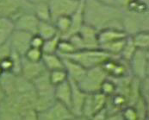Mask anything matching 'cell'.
I'll return each mask as SVG.
<instances>
[{
  "mask_svg": "<svg viewBox=\"0 0 149 120\" xmlns=\"http://www.w3.org/2000/svg\"><path fill=\"white\" fill-rule=\"evenodd\" d=\"M121 112L124 120H138L136 110L133 105L124 106L121 110Z\"/></svg>",
  "mask_w": 149,
  "mask_h": 120,
  "instance_id": "obj_28",
  "label": "cell"
},
{
  "mask_svg": "<svg viewBox=\"0 0 149 120\" xmlns=\"http://www.w3.org/2000/svg\"><path fill=\"white\" fill-rule=\"evenodd\" d=\"M128 67L133 76L140 80L148 77V49L137 48L128 61Z\"/></svg>",
  "mask_w": 149,
  "mask_h": 120,
  "instance_id": "obj_4",
  "label": "cell"
},
{
  "mask_svg": "<svg viewBox=\"0 0 149 120\" xmlns=\"http://www.w3.org/2000/svg\"><path fill=\"white\" fill-rule=\"evenodd\" d=\"M62 59L64 62L65 70L66 71L69 79L74 80L75 82H79L85 77L87 69H85L84 67L72 59L66 57H62Z\"/></svg>",
  "mask_w": 149,
  "mask_h": 120,
  "instance_id": "obj_12",
  "label": "cell"
},
{
  "mask_svg": "<svg viewBox=\"0 0 149 120\" xmlns=\"http://www.w3.org/2000/svg\"><path fill=\"white\" fill-rule=\"evenodd\" d=\"M136 48L139 49H148L149 48V33L148 30H141L130 35Z\"/></svg>",
  "mask_w": 149,
  "mask_h": 120,
  "instance_id": "obj_20",
  "label": "cell"
},
{
  "mask_svg": "<svg viewBox=\"0 0 149 120\" xmlns=\"http://www.w3.org/2000/svg\"><path fill=\"white\" fill-rule=\"evenodd\" d=\"M123 9L116 4L98 0H85L84 22L97 30L106 28L123 29Z\"/></svg>",
  "mask_w": 149,
  "mask_h": 120,
  "instance_id": "obj_1",
  "label": "cell"
},
{
  "mask_svg": "<svg viewBox=\"0 0 149 120\" xmlns=\"http://www.w3.org/2000/svg\"><path fill=\"white\" fill-rule=\"evenodd\" d=\"M98 1L105 3V4H116V0H98Z\"/></svg>",
  "mask_w": 149,
  "mask_h": 120,
  "instance_id": "obj_32",
  "label": "cell"
},
{
  "mask_svg": "<svg viewBox=\"0 0 149 120\" xmlns=\"http://www.w3.org/2000/svg\"><path fill=\"white\" fill-rule=\"evenodd\" d=\"M0 67L3 69V72H10L13 68V60L10 55L9 56H6L0 60Z\"/></svg>",
  "mask_w": 149,
  "mask_h": 120,
  "instance_id": "obj_29",
  "label": "cell"
},
{
  "mask_svg": "<svg viewBox=\"0 0 149 120\" xmlns=\"http://www.w3.org/2000/svg\"><path fill=\"white\" fill-rule=\"evenodd\" d=\"M75 51H77V49L71 41L69 39L62 38V37L61 38L59 44H58V48H57V54L63 57V56L68 55Z\"/></svg>",
  "mask_w": 149,
  "mask_h": 120,
  "instance_id": "obj_22",
  "label": "cell"
},
{
  "mask_svg": "<svg viewBox=\"0 0 149 120\" xmlns=\"http://www.w3.org/2000/svg\"><path fill=\"white\" fill-rule=\"evenodd\" d=\"M128 35L123 30L115 28H106L98 30L97 32V42L98 45L106 43L109 41L122 39L127 37Z\"/></svg>",
  "mask_w": 149,
  "mask_h": 120,
  "instance_id": "obj_13",
  "label": "cell"
},
{
  "mask_svg": "<svg viewBox=\"0 0 149 120\" xmlns=\"http://www.w3.org/2000/svg\"><path fill=\"white\" fill-rule=\"evenodd\" d=\"M116 91V86L115 81L113 80L112 78L109 77L106 78L104 80L100 86V90L99 92H101L102 93H104V95H106L108 97L113 95Z\"/></svg>",
  "mask_w": 149,
  "mask_h": 120,
  "instance_id": "obj_26",
  "label": "cell"
},
{
  "mask_svg": "<svg viewBox=\"0 0 149 120\" xmlns=\"http://www.w3.org/2000/svg\"><path fill=\"white\" fill-rule=\"evenodd\" d=\"M37 35H39L43 40L50 39L57 35H60L52 22H44L40 21L37 28Z\"/></svg>",
  "mask_w": 149,
  "mask_h": 120,
  "instance_id": "obj_18",
  "label": "cell"
},
{
  "mask_svg": "<svg viewBox=\"0 0 149 120\" xmlns=\"http://www.w3.org/2000/svg\"><path fill=\"white\" fill-rule=\"evenodd\" d=\"M6 98V93L3 90V88L2 87L1 84H0V104L4 100V99Z\"/></svg>",
  "mask_w": 149,
  "mask_h": 120,
  "instance_id": "obj_31",
  "label": "cell"
},
{
  "mask_svg": "<svg viewBox=\"0 0 149 120\" xmlns=\"http://www.w3.org/2000/svg\"><path fill=\"white\" fill-rule=\"evenodd\" d=\"M54 95L55 100L64 104L71 109L72 105V86L69 79L54 86Z\"/></svg>",
  "mask_w": 149,
  "mask_h": 120,
  "instance_id": "obj_11",
  "label": "cell"
},
{
  "mask_svg": "<svg viewBox=\"0 0 149 120\" xmlns=\"http://www.w3.org/2000/svg\"><path fill=\"white\" fill-rule=\"evenodd\" d=\"M127 37L100 44V45H98V48H101L102 50L105 51L108 54H109L113 57H119V55L122 52V50L125 45Z\"/></svg>",
  "mask_w": 149,
  "mask_h": 120,
  "instance_id": "obj_17",
  "label": "cell"
},
{
  "mask_svg": "<svg viewBox=\"0 0 149 120\" xmlns=\"http://www.w3.org/2000/svg\"><path fill=\"white\" fill-rule=\"evenodd\" d=\"M42 61L47 71H52L55 69H65L63 59L57 53L43 54Z\"/></svg>",
  "mask_w": 149,
  "mask_h": 120,
  "instance_id": "obj_16",
  "label": "cell"
},
{
  "mask_svg": "<svg viewBox=\"0 0 149 120\" xmlns=\"http://www.w3.org/2000/svg\"><path fill=\"white\" fill-rule=\"evenodd\" d=\"M77 119L70 108L55 100L47 109L38 112V119L66 120Z\"/></svg>",
  "mask_w": 149,
  "mask_h": 120,
  "instance_id": "obj_5",
  "label": "cell"
},
{
  "mask_svg": "<svg viewBox=\"0 0 149 120\" xmlns=\"http://www.w3.org/2000/svg\"><path fill=\"white\" fill-rule=\"evenodd\" d=\"M47 69L45 68L42 61H29L26 60L23 56L22 58L21 75L25 79L32 81Z\"/></svg>",
  "mask_w": 149,
  "mask_h": 120,
  "instance_id": "obj_10",
  "label": "cell"
},
{
  "mask_svg": "<svg viewBox=\"0 0 149 120\" xmlns=\"http://www.w3.org/2000/svg\"><path fill=\"white\" fill-rule=\"evenodd\" d=\"M136 49L137 48H135L134 44L133 43V41L131 39L130 36H128L126 42H125V45H124L122 52L120 53L119 57L123 60L128 62L130 60V59L132 58V56H133V55H134V53L135 52Z\"/></svg>",
  "mask_w": 149,
  "mask_h": 120,
  "instance_id": "obj_25",
  "label": "cell"
},
{
  "mask_svg": "<svg viewBox=\"0 0 149 120\" xmlns=\"http://www.w3.org/2000/svg\"><path fill=\"white\" fill-rule=\"evenodd\" d=\"M14 30V20L9 17L0 16V44L8 41Z\"/></svg>",
  "mask_w": 149,
  "mask_h": 120,
  "instance_id": "obj_15",
  "label": "cell"
},
{
  "mask_svg": "<svg viewBox=\"0 0 149 120\" xmlns=\"http://www.w3.org/2000/svg\"><path fill=\"white\" fill-rule=\"evenodd\" d=\"M48 77L50 82L54 86L68 79L67 73L65 69H55V70L48 71Z\"/></svg>",
  "mask_w": 149,
  "mask_h": 120,
  "instance_id": "obj_24",
  "label": "cell"
},
{
  "mask_svg": "<svg viewBox=\"0 0 149 120\" xmlns=\"http://www.w3.org/2000/svg\"><path fill=\"white\" fill-rule=\"evenodd\" d=\"M84 3L85 0H80V3L77 8V10L71 15V20H72V24H71V29L68 32V34L65 36V39L69 38L74 34H77L83 24L85 23L84 22Z\"/></svg>",
  "mask_w": 149,
  "mask_h": 120,
  "instance_id": "obj_14",
  "label": "cell"
},
{
  "mask_svg": "<svg viewBox=\"0 0 149 120\" xmlns=\"http://www.w3.org/2000/svg\"><path fill=\"white\" fill-rule=\"evenodd\" d=\"M78 1H79V0H78Z\"/></svg>",
  "mask_w": 149,
  "mask_h": 120,
  "instance_id": "obj_34",
  "label": "cell"
},
{
  "mask_svg": "<svg viewBox=\"0 0 149 120\" xmlns=\"http://www.w3.org/2000/svg\"><path fill=\"white\" fill-rule=\"evenodd\" d=\"M63 57L72 59L80 64L85 69H89L94 67L101 66L104 61L113 56L99 48H95L79 49Z\"/></svg>",
  "mask_w": 149,
  "mask_h": 120,
  "instance_id": "obj_2",
  "label": "cell"
},
{
  "mask_svg": "<svg viewBox=\"0 0 149 120\" xmlns=\"http://www.w3.org/2000/svg\"><path fill=\"white\" fill-rule=\"evenodd\" d=\"M54 24L58 33L60 36L64 38L65 36L68 34L70 29H71V24H72V20H71V16H61L59 17L57 19L53 22Z\"/></svg>",
  "mask_w": 149,
  "mask_h": 120,
  "instance_id": "obj_21",
  "label": "cell"
},
{
  "mask_svg": "<svg viewBox=\"0 0 149 120\" xmlns=\"http://www.w3.org/2000/svg\"><path fill=\"white\" fill-rule=\"evenodd\" d=\"M34 14L39 19V21L44 22H52L50 11L47 2H39L33 4Z\"/></svg>",
  "mask_w": 149,
  "mask_h": 120,
  "instance_id": "obj_19",
  "label": "cell"
},
{
  "mask_svg": "<svg viewBox=\"0 0 149 120\" xmlns=\"http://www.w3.org/2000/svg\"><path fill=\"white\" fill-rule=\"evenodd\" d=\"M69 80H70L71 86H72V105H71V111L72 112V113L75 115V117L77 119H80L81 118L83 104L85 102V98H86L88 93H85L84 91H82L79 88V86H78L77 82H75L74 80H71V79H69Z\"/></svg>",
  "mask_w": 149,
  "mask_h": 120,
  "instance_id": "obj_9",
  "label": "cell"
},
{
  "mask_svg": "<svg viewBox=\"0 0 149 120\" xmlns=\"http://www.w3.org/2000/svg\"><path fill=\"white\" fill-rule=\"evenodd\" d=\"M32 36L33 34L31 33L15 29L9 39V43L11 49L21 56H23L28 48L30 47V41Z\"/></svg>",
  "mask_w": 149,
  "mask_h": 120,
  "instance_id": "obj_7",
  "label": "cell"
},
{
  "mask_svg": "<svg viewBox=\"0 0 149 120\" xmlns=\"http://www.w3.org/2000/svg\"><path fill=\"white\" fill-rule=\"evenodd\" d=\"M43 42L44 40L42 38L37 35V34H35L32 36L31 37V41H30V47H34V48H42L43 45Z\"/></svg>",
  "mask_w": 149,
  "mask_h": 120,
  "instance_id": "obj_30",
  "label": "cell"
},
{
  "mask_svg": "<svg viewBox=\"0 0 149 120\" xmlns=\"http://www.w3.org/2000/svg\"><path fill=\"white\" fill-rule=\"evenodd\" d=\"M42 51L41 48H34V47H29L28 48V50L26 51V53L24 54L23 57L26 60H29V61H40L42 60Z\"/></svg>",
  "mask_w": 149,
  "mask_h": 120,
  "instance_id": "obj_27",
  "label": "cell"
},
{
  "mask_svg": "<svg viewBox=\"0 0 149 120\" xmlns=\"http://www.w3.org/2000/svg\"><path fill=\"white\" fill-rule=\"evenodd\" d=\"M61 38V36L60 35H57L50 39L44 41L42 47L41 48L43 54L57 53V48H58V44H59Z\"/></svg>",
  "mask_w": 149,
  "mask_h": 120,
  "instance_id": "obj_23",
  "label": "cell"
},
{
  "mask_svg": "<svg viewBox=\"0 0 149 120\" xmlns=\"http://www.w3.org/2000/svg\"><path fill=\"white\" fill-rule=\"evenodd\" d=\"M3 69L1 68V67H0V76L3 74Z\"/></svg>",
  "mask_w": 149,
  "mask_h": 120,
  "instance_id": "obj_33",
  "label": "cell"
},
{
  "mask_svg": "<svg viewBox=\"0 0 149 120\" xmlns=\"http://www.w3.org/2000/svg\"><path fill=\"white\" fill-rule=\"evenodd\" d=\"M106 78H108L106 72L101 66H97L87 69L85 77L77 84L86 93H94L99 92L102 82Z\"/></svg>",
  "mask_w": 149,
  "mask_h": 120,
  "instance_id": "obj_3",
  "label": "cell"
},
{
  "mask_svg": "<svg viewBox=\"0 0 149 120\" xmlns=\"http://www.w3.org/2000/svg\"><path fill=\"white\" fill-rule=\"evenodd\" d=\"M80 0H48L52 22L59 17L71 16L78 8Z\"/></svg>",
  "mask_w": 149,
  "mask_h": 120,
  "instance_id": "obj_6",
  "label": "cell"
},
{
  "mask_svg": "<svg viewBox=\"0 0 149 120\" xmlns=\"http://www.w3.org/2000/svg\"><path fill=\"white\" fill-rule=\"evenodd\" d=\"M13 20H14L16 29L26 31L33 35L36 34L40 21L34 13H30V12L20 13Z\"/></svg>",
  "mask_w": 149,
  "mask_h": 120,
  "instance_id": "obj_8",
  "label": "cell"
}]
</instances>
